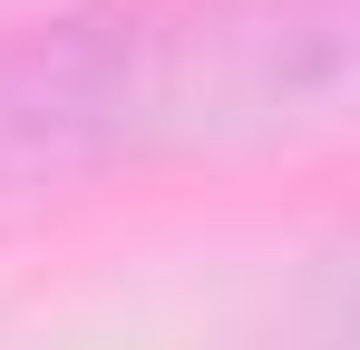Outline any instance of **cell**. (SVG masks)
I'll use <instances>...</instances> for the list:
<instances>
[{
  "label": "cell",
  "instance_id": "cell-1",
  "mask_svg": "<svg viewBox=\"0 0 360 350\" xmlns=\"http://www.w3.org/2000/svg\"><path fill=\"white\" fill-rule=\"evenodd\" d=\"M351 68L341 0H195L0 39V166L185 146L331 98Z\"/></svg>",
  "mask_w": 360,
  "mask_h": 350
}]
</instances>
